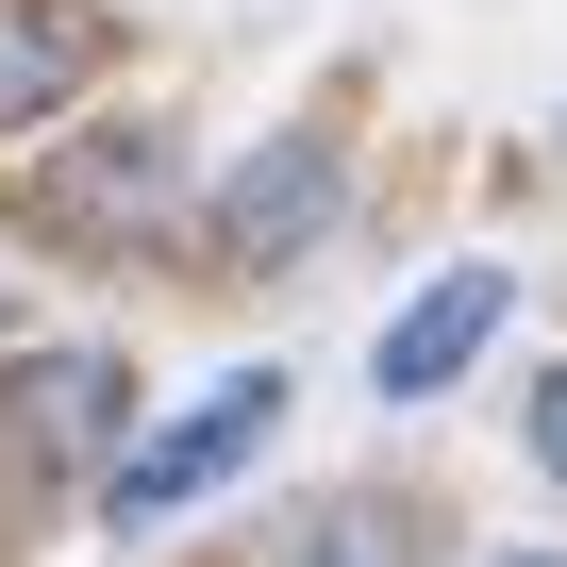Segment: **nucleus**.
I'll list each match as a JSON object with an SVG mask.
<instances>
[{
    "label": "nucleus",
    "instance_id": "obj_1",
    "mask_svg": "<svg viewBox=\"0 0 567 567\" xmlns=\"http://www.w3.org/2000/svg\"><path fill=\"white\" fill-rule=\"evenodd\" d=\"M18 217H34L51 250L151 267V250L200 217V184H184V134H151V117H101V134H51V167L18 184Z\"/></svg>",
    "mask_w": 567,
    "mask_h": 567
},
{
    "label": "nucleus",
    "instance_id": "obj_2",
    "mask_svg": "<svg viewBox=\"0 0 567 567\" xmlns=\"http://www.w3.org/2000/svg\"><path fill=\"white\" fill-rule=\"evenodd\" d=\"M334 217H351V151H334V134H267L250 167L200 184V267H217V284H284Z\"/></svg>",
    "mask_w": 567,
    "mask_h": 567
},
{
    "label": "nucleus",
    "instance_id": "obj_3",
    "mask_svg": "<svg viewBox=\"0 0 567 567\" xmlns=\"http://www.w3.org/2000/svg\"><path fill=\"white\" fill-rule=\"evenodd\" d=\"M267 434H284V368H234L200 417H151V434L101 467V517H117V534H167L184 501H217L234 467H267Z\"/></svg>",
    "mask_w": 567,
    "mask_h": 567
},
{
    "label": "nucleus",
    "instance_id": "obj_4",
    "mask_svg": "<svg viewBox=\"0 0 567 567\" xmlns=\"http://www.w3.org/2000/svg\"><path fill=\"white\" fill-rule=\"evenodd\" d=\"M501 318H517V284H501V267H434L417 301L384 318V351H368V384H384V401H451V384L484 368V334H501Z\"/></svg>",
    "mask_w": 567,
    "mask_h": 567
},
{
    "label": "nucleus",
    "instance_id": "obj_5",
    "mask_svg": "<svg viewBox=\"0 0 567 567\" xmlns=\"http://www.w3.org/2000/svg\"><path fill=\"white\" fill-rule=\"evenodd\" d=\"M117 417H134V384H117V351H51V368H0V434H18L34 467H84V484H101V467L134 451Z\"/></svg>",
    "mask_w": 567,
    "mask_h": 567
},
{
    "label": "nucleus",
    "instance_id": "obj_6",
    "mask_svg": "<svg viewBox=\"0 0 567 567\" xmlns=\"http://www.w3.org/2000/svg\"><path fill=\"white\" fill-rule=\"evenodd\" d=\"M101 68V18H68V0H0V134H51Z\"/></svg>",
    "mask_w": 567,
    "mask_h": 567
},
{
    "label": "nucleus",
    "instance_id": "obj_7",
    "mask_svg": "<svg viewBox=\"0 0 567 567\" xmlns=\"http://www.w3.org/2000/svg\"><path fill=\"white\" fill-rule=\"evenodd\" d=\"M267 567H417V517H401V501H318Z\"/></svg>",
    "mask_w": 567,
    "mask_h": 567
},
{
    "label": "nucleus",
    "instance_id": "obj_8",
    "mask_svg": "<svg viewBox=\"0 0 567 567\" xmlns=\"http://www.w3.org/2000/svg\"><path fill=\"white\" fill-rule=\"evenodd\" d=\"M517 434H534V467H550V484H567V368H550V384H534V417H517Z\"/></svg>",
    "mask_w": 567,
    "mask_h": 567
},
{
    "label": "nucleus",
    "instance_id": "obj_9",
    "mask_svg": "<svg viewBox=\"0 0 567 567\" xmlns=\"http://www.w3.org/2000/svg\"><path fill=\"white\" fill-rule=\"evenodd\" d=\"M484 567H567V550H484Z\"/></svg>",
    "mask_w": 567,
    "mask_h": 567
}]
</instances>
